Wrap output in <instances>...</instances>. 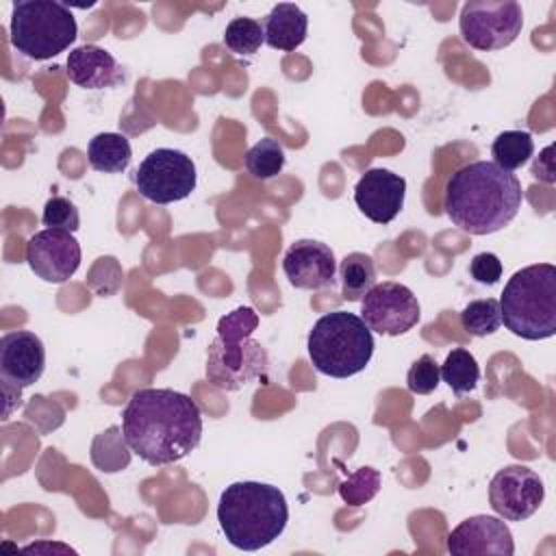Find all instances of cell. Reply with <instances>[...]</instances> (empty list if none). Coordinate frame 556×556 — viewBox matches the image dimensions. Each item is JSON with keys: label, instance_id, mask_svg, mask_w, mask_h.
<instances>
[{"label": "cell", "instance_id": "6da1fadb", "mask_svg": "<svg viewBox=\"0 0 556 556\" xmlns=\"http://www.w3.org/2000/svg\"><path fill=\"white\" fill-rule=\"evenodd\" d=\"M122 437L148 465H172L200 445V406L174 389H139L122 413Z\"/></svg>", "mask_w": 556, "mask_h": 556}, {"label": "cell", "instance_id": "7a4b0ae2", "mask_svg": "<svg viewBox=\"0 0 556 556\" xmlns=\"http://www.w3.org/2000/svg\"><path fill=\"white\" fill-rule=\"evenodd\" d=\"M523 202L521 182L493 161L458 167L445 182L443 208L456 228L469 235H491L506 228Z\"/></svg>", "mask_w": 556, "mask_h": 556}, {"label": "cell", "instance_id": "3957f363", "mask_svg": "<svg viewBox=\"0 0 556 556\" xmlns=\"http://www.w3.org/2000/svg\"><path fill=\"white\" fill-rule=\"evenodd\" d=\"M217 521L232 547L256 552L285 532L289 521L287 497L274 484L232 482L219 495Z\"/></svg>", "mask_w": 556, "mask_h": 556}, {"label": "cell", "instance_id": "277c9868", "mask_svg": "<svg viewBox=\"0 0 556 556\" xmlns=\"http://www.w3.org/2000/svg\"><path fill=\"white\" fill-rule=\"evenodd\" d=\"M258 315L252 306L226 313L217 324V337L206 350V380L219 391H239L269 369L267 350L252 339Z\"/></svg>", "mask_w": 556, "mask_h": 556}, {"label": "cell", "instance_id": "5b68a950", "mask_svg": "<svg viewBox=\"0 0 556 556\" xmlns=\"http://www.w3.org/2000/svg\"><path fill=\"white\" fill-rule=\"evenodd\" d=\"M502 324L517 337L541 341L556 334V267L536 263L517 269L500 295Z\"/></svg>", "mask_w": 556, "mask_h": 556}, {"label": "cell", "instance_id": "8992f818", "mask_svg": "<svg viewBox=\"0 0 556 556\" xmlns=\"http://www.w3.org/2000/svg\"><path fill=\"white\" fill-rule=\"evenodd\" d=\"M313 367L330 378H350L363 371L374 356V337L367 324L350 311L321 315L306 339Z\"/></svg>", "mask_w": 556, "mask_h": 556}, {"label": "cell", "instance_id": "52a82bcc", "mask_svg": "<svg viewBox=\"0 0 556 556\" xmlns=\"http://www.w3.org/2000/svg\"><path fill=\"white\" fill-rule=\"evenodd\" d=\"M78 35L67 4L54 0H20L11 9V46L30 61H46L67 50Z\"/></svg>", "mask_w": 556, "mask_h": 556}, {"label": "cell", "instance_id": "ba28073f", "mask_svg": "<svg viewBox=\"0 0 556 556\" xmlns=\"http://www.w3.org/2000/svg\"><path fill=\"white\" fill-rule=\"evenodd\" d=\"M458 28L471 48L482 52L502 50L519 37L523 11L515 0H471L460 9Z\"/></svg>", "mask_w": 556, "mask_h": 556}, {"label": "cell", "instance_id": "9c48e42d", "mask_svg": "<svg viewBox=\"0 0 556 556\" xmlns=\"http://www.w3.org/2000/svg\"><path fill=\"white\" fill-rule=\"evenodd\" d=\"M198 174L189 154L174 148H156L135 174L137 191L154 204H172L185 200L195 189Z\"/></svg>", "mask_w": 556, "mask_h": 556}, {"label": "cell", "instance_id": "30bf717a", "mask_svg": "<svg viewBox=\"0 0 556 556\" xmlns=\"http://www.w3.org/2000/svg\"><path fill=\"white\" fill-rule=\"evenodd\" d=\"M421 306L417 295L402 282L384 280L374 285L361 300V319L369 330L397 337L417 326Z\"/></svg>", "mask_w": 556, "mask_h": 556}, {"label": "cell", "instance_id": "8fae6325", "mask_svg": "<svg viewBox=\"0 0 556 556\" xmlns=\"http://www.w3.org/2000/svg\"><path fill=\"white\" fill-rule=\"evenodd\" d=\"M46 369V348L30 330H13L0 339V376L4 406L20 402L22 389L35 384Z\"/></svg>", "mask_w": 556, "mask_h": 556}, {"label": "cell", "instance_id": "7c38bea8", "mask_svg": "<svg viewBox=\"0 0 556 556\" xmlns=\"http://www.w3.org/2000/svg\"><path fill=\"white\" fill-rule=\"evenodd\" d=\"M543 500V480L526 465H508L491 478L489 504L506 521H523L532 517Z\"/></svg>", "mask_w": 556, "mask_h": 556}, {"label": "cell", "instance_id": "4fadbf2b", "mask_svg": "<svg viewBox=\"0 0 556 556\" xmlns=\"http://www.w3.org/2000/svg\"><path fill=\"white\" fill-rule=\"evenodd\" d=\"M26 263L41 280L65 282L80 265V243L67 230H39L26 241Z\"/></svg>", "mask_w": 556, "mask_h": 556}, {"label": "cell", "instance_id": "5bb4252c", "mask_svg": "<svg viewBox=\"0 0 556 556\" xmlns=\"http://www.w3.org/2000/svg\"><path fill=\"white\" fill-rule=\"evenodd\" d=\"M445 547L454 556H471V554H493V556H513L515 543L510 528L502 517L491 515H473L463 519L445 541Z\"/></svg>", "mask_w": 556, "mask_h": 556}, {"label": "cell", "instance_id": "9a60e30c", "mask_svg": "<svg viewBox=\"0 0 556 556\" xmlns=\"http://www.w3.org/2000/svg\"><path fill=\"white\" fill-rule=\"evenodd\" d=\"M406 195V180L384 167L367 169L356 187H354V202L365 217L376 224H391L402 206Z\"/></svg>", "mask_w": 556, "mask_h": 556}, {"label": "cell", "instance_id": "2e32d148", "mask_svg": "<svg viewBox=\"0 0 556 556\" xmlns=\"http://www.w3.org/2000/svg\"><path fill=\"white\" fill-rule=\"evenodd\" d=\"M282 271L298 289H326L334 285L337 261L330 245L315 239L293 241L282 256Z\"/></svg>", "mask_w": 556, "mask_h": 556}, {"label": "cell", "instance_id": "e0dca14e", "mask_svg": "<svg viewBox=\"0 0 556 556\" xmlns=\"http://www.w3.org/2000/svg\"><path fill=\"white\" fill-rule=\"evenodd\" d=\"M65 65L67 78L83 89H109L126 80L124 67L115 61V56L96 43L74 48L67 54Z\"/></svg>", "mask_w": 556, "mask_h": 556}, {"label": "cell", "instance_id": "ac0fdd59", "mask_svg": "<svg viewBox=\"0 0 556 556\" xmlns=\"http://www.w3.org/2000/svg\"><path fill=\"white\" fill-rule=\"evenodd\" d=\"M306 30H308L306 13L291 2L276 4L263 22L265 43L282 52H291L300 48L306 39Z\"/></svg>", "mask_w": 556, "mask_h": 556}, {"label": "cell", "instance_id": "d6986e66", "mask_svg": "<svg viewBox=\"0 0 556 556\" xmlns=\"http://www.w3.org/2000/svg\"><path fill=\"white\" fill-rule=\"evenodd\" d=\"M132 159L130 141L119 132H100L87 146V161L96 172L119 174Z\"/></svg>", "mask_w": 556, "mask_h": 556}, {"label": "cell", "instance_id": "ffe728a7", "mask_svg": "<svg viewBox=\"0 0 556 556\" xmlns=\"http://www.w3.org/2000/svg\"><path fill=\"white\" fill-rule=\"evenodd\" d=\"M341 295L343 300L356 302L376 285V265L374 258L365 252H350L339 265Z\"/></svg>", "mask_w": 556, "mask_h": 556}, {"label": "cell", "instance_id": "44dd1931", "mask_svg": "<svg viewBox=\"0 0 556 556\" xmlns=\"http://www.w3.org/2000/svg\"><path fill=\"white\" fill-rule=\"evenodd\" d=\"M534 154V141L528 130H504L493 139V163L506 172H515Z\"/></svg>", "mask_w": 556, "mask_h": 556}, {"label": "cell", "instance_id": "7402d4cb", "mask_svg": "<svg viewBox=\"0 0 556 556\" xmlns=\"http://www.w3.org/2000/svg\"><path fill=\"white\" fill-rule=\"evenodd\" d=\"M439 371H441L443 382H447V387L456 395H465V393L473 391L480 380V367L476 363V356L465 348H454L445 356Z\"/></svg>", "mask_w": 556, "mask_h": 556}, {"label": "cell", "instance_id": "603a6c76", "mask_svg": "<svg viewBox=\"0 0 556 556\" xmlns=\"http://www.w3.org/2000/svg\"><path fill=\"white\" fill-rule=\"evenodd\" d=\"M243 163H245V169L254 178L269 180V178L278 176L285 167V148L276 139L263 137L245 152Z\"/></svg>", "mask_w": 556, "mask_h": 556}, {"label": "cell", "instance_id": "cb8c5ba5", "mask_svg": "<svg viewBox=\"0 0 556 556\" xmlns=\"http://www.w3.org/2000/svg\"><path fill=\"white\" fill-rule=\"evenodd\" d=\"M460 326L471 337H486L500 330L502 313L495 298L473 300L460 311Z\"/></svg>", "mask_w": 556, "mask_h": 556}, {"label": "cell", "instance_id": "d4e9b609", "mask_svg": "<svg viewBox=\"0 0 556 556\" xmlns=\"http://www.w3.org/2000/svg\"><path fill=\"white\" fill-rule=\"evenodd\" d=\"M261 43H265L263 35V24L254 17H235L228 22L224 30V46L239 54V56H250L258 52Z\"/></svg>", "mask_w": 556, "mask_h": 556}, {"label": "cell", "instance_id": "484cf974", "mask_svg": "<svg viewBox=\"0 0 556 556\" xmlns=\"http://www.w3.org/2000/svg\"><path fill=\"white\" fill-rule=\"evenodd\" d=\"M380 484V471L365 465L354 469L343 482H339V495L348 506H363L378 495Z\"/></svg>", "mask_w": 556, "mask_h": 556}, {"label": "cell", "instance_id": "4316f807", "mask_svg": "<svg viewBox=\"0 0 556 556\" xmlns=\"http://www.w3.org/2000/svg\"><path fill=\"white\" fill-rule=\"evenodd\" d=\"M41 222L48 228H59V230H67L74 232L80 228V217H78V208L74 206L72 200L63 198V195H52L41 213Z\"/></svg>", "mask_w": 556, "mask_h": 556}, {"label": "cell", "instance_id": "83f0119b", "mask_svg": "<svg viewBox=\"0 0 556 556\" xmlns=\"http://www.w3.org/2000/svg\"><path fill=\"white\" fill-rule=\"evenodd\" d=\"M439 380H441L439 363L430 354H421L406 374V387L410 393H417V395L432 393L439 387Z\"/></svg>", "mask_w": 556, "mask_h": 556}, {"label": "cell", "instance_id": "f1b7e54d", "mask_svg": "<svg viewBox=\"0 0 556 556\" xmlns=\"http://www.w3.org/2000/svg\"><path fill=\"white\" fill-rule=\"evenodd\" d=\"M469 274L480 285H495L502 278V261L493 252H480L471 258Z\"/></svg>", "mask_w": 556, "mask_h": 556}, {"label": "cell", "instance_id": "f546056e", "mask_svg": "<svg viewBox=\"0 0 556 556\" xmlns=\"http://www.w3.org/2000/svg\"><path fill=\"white\" fill-rule=\"evenodd\" d=\"M552 146H547L534 161L532 165V176L543 180V182H556V169H554V156H552Z\"/></svg>", "mask_w": 556, "mask_h": 556}]
</instances>
